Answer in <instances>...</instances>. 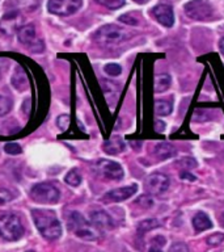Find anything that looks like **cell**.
Listing matches in <instances>:
<instances>
[{
  "mask_svg": "<svg viewBox=\"0 0 224 252\" xmlns=\"http://www.w3.org/2000/svg\"><path fill=\"white\" fill-rule=\"evenodd\" d=\"M31 218L34 220L35 227L39 234L47 240L58 239L62 235V226L58 217L53 210L49 209H33Z\"/></svg>",
  "mask_w": 224,
  "mask_h": 252,
  "instance_id": "1",
  "label": "cell"
},
{
  "mask_svg": "<svg viewBox=\"0 0 224 252\" xmlns=\"http://www.w3.org/2000/svg\"><path fill=\"white\" fill-rule=\"evenodd\" d=\"M68 228L80 239L84 240H97L101 238V230H98L92 222L86 220L84 217L78 212H72L68 217Z\"/></svg>",
  "mask_w": 224,
  "mask_h": 252,
  "instance_id": "2",
  "label": "cell"
},
{
  "mask_svg": "<svg viewBox=\"0 0 224 252\" xmlns=\"http://www.w3.org/2000/svg\"><path fill=\"white\" fill-rule=\"evenodd\" d=\"M129 38L127 32L123 28L114 25V24H108L104 25L96 32L94 39L102 46H114V45H119L123 41Z\"/></svg>",
  "mask_w": 224,
  "mask_h": 252,
  "instance_id": "3",
  "label": "cell"
},
{
  "mask_svg": "<svg viewBox=\"0 0 224 252\" xmlns=\"http://www.w3.org/2000/svg\"><path fill=\"white\" fill-rule=\"evenodd\" d=\"M23 235L24 227L19 217L15 214L0 216V236L3 239L13 242V240H19Z\"/></svg>",
  "mask_w": 224,
  "mask_h": 252,
  "instance_id": "4",
  "label": "cell"
},
{
  "mask_svg": "<svg viewBox=\"0 0 224 252\" xmlns=\"http://www.w3.org/2000/svg\"><path fill=\"white\" fill-rule=\"evenodd\" d=\"M31 200L37 204L53 205L56 204L60 197V193L53 184L49 183H39L35 184L30 190Z\"/></svg>",
  "mask_w": 224,
  "mask_h": 252,
  "instance_id": "5",
  "label": "cell"
},
{
  "mask_svg": "<svg viewBox=\"0 0 224 252\" xmlns=\"http://www.w3.org/2000/svg\"><path fill=\"white\" fill-rule=\"evenodd\" d=\"M17 35H19L20 42L34 53H41L45 47L42 39H39L35 34V28L33 24L23 25L17 32Z\"/></svg>",
  "mask_w": 224,
  "mask_h": 252,
  "instance_id": "6",
  "label": "cell"
},
{
  "mask_svg": "<svg viewBox=\"0 0 224 252\" xmlns=\"http://www.w3.org/2000/svg\"><path fill=\"white\" fill-rule=\"evenodd\" d=\"M184 11L190 19L199 20V21L211 19L212 13H214L211 5L204 0H192V1H189V3L185 4Z\"/></svg>",
  "mask_w": 224,
  "mask_h": 252,
  "instance_id": "7",
  "label": "cell"
},
{
  "mask_svg": "<svg viewBox=\"0 0 224 252\" xmlns=\"http://www.w3.org/2000/svg\"><path fill=\"white\" fill-rule=\"evenodd\" d=\"M82 4V0H49L47 8L54 15L70 16L79 11Z\"/></svg>",
  "mask_w": 224,
  "mask_h": 252,
  "instance_id": "8",
  "label": "cell"
},
{
  "mask_svg": "<svg viewBox=\"0 0 224 252\" xmlns=\"http://www.w3.org/2000/svg\"><path fill=\"white\" fill-rule=\"evenodd\" d=\"M96 169L101 176L110 179V180H121L123 177V168L119 163L109 159H101L97 161Z\"/></svg>",
  "mask_w": 224,
  "mask_h": 252,
  "instance_id": "9",
  "label": "cell"
},
{
  "mask_svg": "<svg viewBox=\"0 0 224 252\" xmlns=\"http://www.w3.org/2000/svg\"><path fill=\"white\" fill-rule=\"evenodd\" d=\"M23 16L19 11H9L3 16L0 21V32L4 35H12L19 32L23 25Z\"/></svg>",
  "mask_w": 224,
  "mask_h": 252,
  "instance_id": "10",
  "label": "cell"
},
{
  "mask_svg": "<svg viewBox=\"0 0 224 252\" xmlns=\"http://www.w3.org/2000/svg\"><path fill=\"white\" fill-rule=\"evenodd\" d=\"M145 188L152 194H161L169 188V179L163 173H152L145 180Z\"/></svg>",
  "mask_w": 224,
  "mask_h": 252,
  "instance_id": "11",
  "label": "cell"
},
{
  "mask_svg": "<svg viewBox=\"0 0 224 252\" xmlns=\"http://www.w3.org/2000/svg\"><path fill=\"white\" fill-rule=\"evenodd\" d=\"M137 190V185H129V187H123V188L113 189L104 196V201H106V202H121V201H125L134 196Z\"/></svg>",
  "mask_w": 224,
  "mask_h": 252,
  "instance_id": "12",
  "label": "cell"
},
{
  "mask_svg": "<svg viewBox=\"0 0 224 252\" xmlns=\"http://www.w3.org/2000/svg\"><path fill=\"white\" fill-rule=\"evenodd\" d=\"M152 13L156 17L157 21L163 24L164 27H173V24H174V13H173V8L170 5H168V4H159V5L153 8Z\"/></svg>",
  "mask_w": 224,
  "mask_h": 252,
  "instance_id": "13",
  "label": "cell"
},
{
  "mask_svg": "<svg viewBox=\"0 0 224 252\" xmlns=\"http://www.w3.org/2000/svg\"><path fill=\"white\" fill-rule=\"evenodd\" d=\"M90 222L98 228V230H108L113 227V220L112 217L105 212H94L90 214Z\"/></svg>",
  "mask_w": 224,
  "mask_h": 252,
  "instance_id": "14",
  "label": "cell"
},
{
  "mask_svg": "<svg viewBox=\"0 0 224 252\" xmlns=\"http://www.w3.org/2000/svg\"><path fill=\"white\" fill-rule=\"evenodd\" d=\"M126 149L125 142L122 141L121 137H113L110 138L109 141H106L104 143V151L110 155H117V154L122 153Z\"/></svg>",
  "mask_w": 224,
  "mask_h": 252,
  "instance_id": "15",
  "label": "cell"
},
{
  "mask_svg": "<svg viewBox=\"0 0 224 252\" xmlns=\"http://www.w3.org/2000/svg\"><path fill=\"white\" fill-rule=\"evenodd\" d=\"M153 153L159 159H169L176 154V149H174V146L168 143V142H160L155 146Z\"/></svg>",
  "mask_w": 224,
  "mask_h": 252,
  "instance_id": "16",
  "label": "cell"
},
{
  "mask_svg": "<svg viewBox=\"0 0 224 252\" xmlns=\"http://www.w3.org/2000/svg\"><path fill=\"white\" fill-rule=\"evenodd\" d=\"M193 226H194L196 231H204V230L211 228L212 223L210 218L203 212H198L193 218Z\"/></svg>",
  "mask_w": 224,
  "mask_h": 252,
  "instance_id": "17",
  "label": "cell"
},
{
  "mask_svg": "<svg viewBox=\"0 0 224 252\" xmlns=\"http://www.w3.org/2000/svg\"><path fill=\"white\" fill-rule=\"evenodd\" d=\"M170 76L168 74H161L157 75L156 78H155V91L156 92H164L170 87Z\"/></svg>",
  "mask_w": 224,
  "mask_h": 252,
  "instance_id": "18",
  "label": "cell"
},
{
  "mask_svg": "<svg viewBox=\"0 0 224 252\" xmlns=\"http://www.w3.org/2000/svg\"><path fill=\"white\" fill-rule=\"evenodd\" d=\"M155 112L159 116H168L172 113V104L165 100H157L155 102Z\"/></svg>",
  "mask_w": 224,
  "mask_h": 252,
  "instance_id": "19",
  "label": "cell"
},
{
  "mask_svg": "<svg viewBox=\"0 0 224 252\" xmlns=\"http://www.w3.org/2000/svg\"><path fill=\"white\" fill-rule=\"evenodd\" d=\"M64 181L71 187H78V185L82 184V175L76 169H71L64 177Z\"/></svg>",
  "mask_w": 224,
  "mask_h": 252,
  "instance_id": "20",
  "label": "cell"
},
{
  "mask_svg": "<svg viewBox=\"0 0 224 252\" xmlns=\"http://www.w3.org/2000/svg\"><path fill=\"white\" fill-rule=\"evenodd\" d=\"M161 223L157 220H141L140 223L138 224V231L139 232H147L152 228L160 227Z\"/></svg>",
  "mask_w": 224,
  "mask_h": 252,
  "instance_id": "21",
  "label": "cell"
},
{
  "mask_svg": "<svg viewBox=\"0 0 224 252\" xmlns=\"http://www.w3.org/2000/svg\"><path fill=\"white\" fill-rule=\"evenodd\" d=\"M96 1L109 9H118L125 5V0H96Z\"/></svg>",
  "mask_w": 224,
  "mask_h": 252,
  "instance_id": "22",
  "label": "cell"
},
{
  "mask_svg": "<svg viewBox=\"0 0 224 252\" xmlns=\"http://www.w3.org/2000/svg\"><path fill=\"white\" fill-rule=\"evenodd\" d=\"M104 71L105 74H108L109 76H118V75L122 72V67L118 64V63H108L105 67H104Z\"/></svg>",
  "mask_w": 224,
  "mask_h": 252,
  "instance_id": "23",
  "label": "cell"
},
{
  "mask_svg": "<svg viewBox=\"0 0 224 252\" xmlns=\"http://www.w3.org/2000/svg\"><path fill=\"white\" fill-rule=\"evenodd\" d=\"M12 109V101L8 97L0 94V116L7 114Z\"/></svg>",
  "mask_w": 224,
  "mask_h": 252,
  "instance_id": "24",
  "label": "cell"
},
{
  "mask_svg": "<svg viewBox=\"0 0 224 252\" xmlns=\"http://www.w3.org/2000/svg\"><path fill=\"white\" fill-rule=\"evenodd\" d=\"M13 198H15V194H13V193L9 192L8 189L0 188V205L8 204V202H11Z\"/></svg>",
  "mask_w": 224,
  "mask_h": 252,
  "instance_id": "25",
  "label": "cell"
},
{
  "mask_svg": "<svg viewBox=\"0 0 224 252\" xmlns=\"http://www.w3.org/2000/svg\"><path fill=\"white\" fill-rule=\"evenodd\" d=\"M207 244L211 246V247H215V246H219L224 242V234H212L207 238Z\"/></svg>",
  "mask_w": 224,
  "mask_h": 252,
  "instance_id": "26",
  "label": "cell"
},
{
  "mask_svg": "<svg viewBox=\"0 0 224 252\" xmlns=\"http://www.w3.org/2000/svg\"><path fill=\"white\" fill-rule=\"evenodd\" d=\"M137 204L140 205L141 208H151L153 205V198L148 194H144V196H140L138 198Z\"/></svg>",
  "mask_w": 224,
  "mask_h": 252,
  "instance_id": "27",
  "label": "cell"
},
{
  "mask_svg": "<svg viewBox=\"0 0 224 252\" xmlns=\"http://www.w3.org/2000/svg\"><path fill=\"white\" fill-rule=\"evenodd\" d=\"M4 150H5V153L11 154V155H19L23 151L20 145H17V143H7Z\"/></svg>",
  "mask_w": 224,
  "mask_h": 252,
  "instance_id": "28",
  "label": "cell"
},
{
  "mask_svg": "<svg viewBox=\"0 0 224 252\" xmlns=\"http://www.w3.org/2000/svg\"><path fill=\"white\" fill-rule=\"evenodd\" d=\"M177 164L181 165L182 168H193V167H196V161L193 159V158L188 157V158H184V159H181V160L177 161Z\"/></svg>",
  "mask_w": 224,
  "mask_h": 252,
  "instance_id": "29",
  "label": "cell"
},
{
  "mask_svg": "<svg viewBox=\"0 0 224 252\" xmlns=\"http://www.w3.org/2000/svg\"><path fill=\"white\" fill-rule=\"evenodd\" d=\"M56 125H58L62 130H66L67 126L70 125V117H68V114H62V116H59L58 120H56Z\"/></svg>",
  "mask_w": 224,
  "mask_h": 252,
  "instance_id": "30",
  "label": "cell"
},
{
  "mask_svg": "<svg viewBox=\"0 0 224 252\" xmlns=\"http://www.w3.org/2000/svg\"><path fill=\"white\" fill-rule=\"evenodd\" d=\"M169 252H189V247L185 243H174L172 247L169 248Z\"/></svg>",
  "mask_w": 224,
  "mask_h": 252,
  "instance_id": "31",
  "label": "cell"
},
{
  "mask_svg": "<svg viewBox=\"0 0 224 252\" xmlns=\"http://www.w3.org/2000/svg\"><path fill=\"white\" fill-rule=\"evenodd\" d=\"M119 20H121V21H123V23L129 24V25H137L138 24V20L130 15L121 16V17H119Z\"/></svg>",
  "mask_w": 224,
  "mask_h": 252,
  "instance_id": "32",
  "label": "cell"
},
{
  "mask_svg": "<svg viewBox=\"0 0 224 252\" xmlns=\"http://www.w3.org/2000/svg\"><path fill=\"white\" fill-rule=\"evenodd\" d=\"M180 176L182 180H188V181H196V176H193L192 173L186 172V171H185V172H181Z\"/></svg>",
  "mask_w": 224,
  "mask_h": 252,
  "instance_id": "33",
  "label": "cell"
},
{
  "mask_svg": "<svg viewBox=\"0 0 224 252\" xmlns=\"http://www.w3.org/2000/svg\"><path fill=\"white\" fill-rule=\"evenodd\" d=\"M19 3L21 4V7L30 8L33 4L37 3V0H19Z\"/></svg>",
  "mask_w": 224,
  "mask_h": 252,
  "instance_id": "34",
  "label": "cell"
},
{
  "mask_svg": "<svg viewBox=\"0 0 224 252\" xmlns=\"http://www.w3.org/2000/svg\"><path fill=\"white\" fill-rule=\"evenodd\" d=\"M153 243H155V246H157V247H161V246H164L165 244V239L163 236H156V238H153Z\"/></svg>",
  "mask_w": 224,
  "mask_h": 252,
  "instance_id": "35",
  "label": "cell"
},
{
  "mask_svg": "<svg viewBox=\"0 0 224 252\" xmlns=\"http://www.w3.org/2000/svg\"><path fill=\"white\" fill-rule=\"evenodd\" d=\"M155 129H156V131H163V130L165 129V124H164V122H161V121H157L156 122V127H155Z\"/></svg>",
  "mask_w": 224,
  "mask_h": 252,
  "instance_id": "36",
  "label": "cell"
},
{
  "mask_svg": "<svg viewBox=\"0 0 224 252\" xmlns=\"http://www.w3.org/2000/svg\"><path fill=\"white\" fill-rule=\"evenodd\" d=\"M149 252H163V251H161L160 247H157V246H153V247L149 248Z\"/></svg>",
  "mask_w": 224,
  "mask_h": 252,
  "instance_id": "37",
  "label": "cell"
},
{
  "mask_svg": "<svg viewBox=\"0 0 224 252\" xmlns=\"http://www.w3.org/2000/svg\"><path fill=\"white\" fill-rule=\"evenodd\" d=\"M219 47H220V50H222V53H224V37L222 38V41H220Z\"/></svg>",
  "mask_w": 224,
  "mask_h": 252,
  "instance_id": "38",
  "label": "cell"
},
{
  "mask_svg": "<svg viewBox=\"0 0 224 252\" xmlns=\"http://www.w3.org/2000/svg\"><path fill=\"white\" fill-rule=\"evenodd\" d=\"M135 1H137V3H147V1H148V0H135Z\"/></svg>",
  "mask_w": 224,
  "mask_h": 252,
  "instance_id": "39",
  "label": "cell"
},
{
  "mask_svg": "<svg viewBox=\"0 0 224 252\" xmlns=\"http://www.w3.org/2000/svg\"><path fill=\"white\" fill-rule=\"evenodd\" d=\"M222 226H223V227H224V213H223V214H222Z\"/></svg>",
  "mask_w": 224,
  "mask_h": 252,
  "instance_id": "40",
  "label": "cell"
},
{
  "mask_svg": "<svg viewBox=\"0 0 224 252\" xmlns=\"http://www.w3.org/2000/svg\"><path fill=\"white\" fill-rule=\"evenodd\" d=\"M27 252H35V251H27Z\"/></svg>",
  "mask_w": 224,
  "mask_h": 252,
  "instance_id": "41",
  "label": "cell"
}]
</instances>
